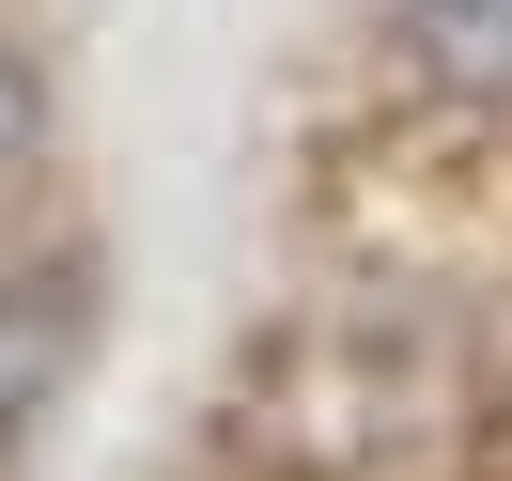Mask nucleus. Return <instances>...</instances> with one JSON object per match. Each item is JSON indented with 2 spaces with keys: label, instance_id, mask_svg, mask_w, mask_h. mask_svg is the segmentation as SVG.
<instances>
[{
  "label": "nucleus",
  "instance_id": "obj_2",
  "mask_svg": "<svg viewBox=\"0 0 512 481\" xmlns=\"http://www.w3.org/2000/svg\"><path fill=\"white\" fill-rule=\"evenodd\" d=\"M404 47L466 94H512V0H404Z\"/></svg>",
  "mask_w": 512,
  "mask_h": 481
},
{
  "label": "nucleus",
  "instance_id": "obj_1",
  "mask_svg": "<svg viewBox=\"0 0 512 481\" xmlns=\"http://www.w3.org/2000/svg\"><path fill=\"white\" fill-rule=\"evenodd\" d=\"M63 373H78V280H0V466L32 450Z\"/></svg>",
  "mask_w": 512,
  "mask_h": 481
},
{
  "label": "nucleus",
  "instance_id": "obj_3",
  "mask_svg": "<svg viewBox=\"0 0 512 481\" xmlns=\"http://www.w3.org/2000/svg\"><path fill=\"white\" fill-rule=\"evenodd\" d=\"M32 125H47V94H32V63H16V47H0V171L32 156Z\"/></svg>",
  "mask_w": 512,
  "mask_h": 481
}]
</instances>
